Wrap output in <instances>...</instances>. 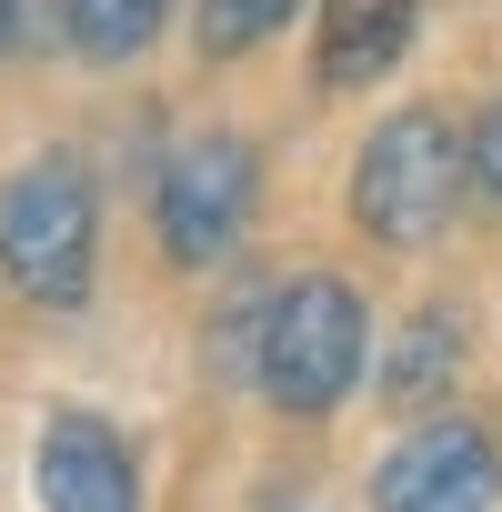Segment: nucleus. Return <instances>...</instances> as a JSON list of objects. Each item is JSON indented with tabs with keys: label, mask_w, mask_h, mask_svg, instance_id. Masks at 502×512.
<instances>
[{
	"label": "nucleus",
	"mask_w": 502,
	"mask_h": 512,
	"mask_svg": "<svg viewBox=\"0 0 502 512\" xmlns=\"http://www.w3.org/2000/svg\"><path fill=\"white\" fill-rule=\"evenodd\" d=\"M71 21V0H0V61H21V51H51Z\"/></svg>",
	"instance_id": "12"
},
{
	"label": "nucleus",
	"mask_w": 502,
	"mask_h": 512,
	"mask_svg": "<svg viewBox=\"0 0 502 512\" xmlns=\"http://www.w3.org/2000/svg\"><path fill=\"white\" fill-rule=\"evenodd\" d=\"M91 262H101V181L81 151H31L0 181V282L31 312H71L91 302Z\"/></svg>",
	"instance_id": "1"
},
{
	"label": "nucleus",
	"mask_w": 502,
	"mask_h": 512,
	"mask_svg": "<svg viewBox=\"0 0 502 512\" xmlns=\"http://www.w3.org/2000/svg\"><path fill=\"white\" fill-rule=\"evenodd\" d=\"M262 332H272V292H241L211 322V372L221 382H262Z\"/></svg>",
	"instance_id": "11"
},
{
	"label": "nucleus",
	"mask_w": 502,
	"mask_h": 512,
	"mask_svg": "<svg viewBox=\"0 0 502 512\" xmlns=\"http://www.w3.org/2000/svg\"><path fill=\"white\" fill-rule=\"evenodd\" d=\"M462 131H452V111H432V101H412V111H392L372 141H362V161H352V221L372 231V241H392V251H422V241H442L452 231V211H462Z\"/></svg>",
	"instance_id": "2"
},
{
	"label": "nucleus",
	"mask_w": 502,
	"mask_h": 512,
	"mask_svg": "<svg viewBox=\"0 0 502 512\" xmlns=\"http://www.w3.org/2000/svg\"><path fill=\"white\" fill-rule=\"evenodd\" d=\"M251 201H262V151H251L241 131H201L161 161L151 181V221H161V251L181 272H211L241 251L251 231Z\"/></svg>",
	"instance_id": "4"
},
{
	"label": "nucleus",
	"mask_w": 502,
	"mask_h": 512,
	"mask_svg": "<svg viewBox=\"0 0 502 512\" xmlns=\"http://www.w3.org/2000/svg\"><path fill=\"white\" fill-rule=\"evenodd\" d=\"M282 512H312V502H282Z\"/></svg>",
	"instance_id": "14"
},
{
	"label": "nucleus",
	"mask_w": 502,
	"mask_h": 512,
	"mask_svg": "<svg viewBox=\"0 0 502 512\" xmlns=\"http://www.w3.org/2000/svg\"><path fill=\"white\" fill-rule=\"evenodd\" d=\"M302 11V0H201V61H231V51H251V41H272L282 21Z\"/></svg>",
	"instance_id": "10"
},
{
	"label": "nucleus",
	"mask_w": 502,
	"mask_h": 512,
	"mask_svg": "<svg viewBox=\"0 0 502 512\" xmlns=\"http://www.w3.org/2000/svg\"><path fill=\"white\" fill-rule=\"evenodd\" d=\"M462 312L452 302H422L402 332H392V352H382V402H432V392H452V372H462Z\"/></svg>",
	"instance_id": "8"
},
{
	"label": "nucleus",
	"mask_w": 502,
	"mask_h": 512,
	"mask_svg": "<svg viewBox=\"0 0 502 512\" xmlns=\"http://www.w3.org/2000/svg\"><path fill=\"white\" fill-rule=\"evenodd\" d=\"M462 181L502 211V101H482V111H472V131H462Z\"/></svg>",
	"instance_id": "13"
},
{
	"label": "nucleus",
	"mask_w": 502,
	"mask_h": 512,
	"mask_svg": "<svg viewBox=\"0 0 502 512\" xmlns=\"http://www.w3.org/2000/svg\"><path fill=\"white\" fill-rule=\"evenodd\" d=\"M171 21V0H71V21H61V41L91 61V71H121V61H141L151 51V31Z\"/></svg>",
	"instance_id": "9"
},
{
	"label": "nucleus",
	"mask_w": 502,
	"mask_h": 512,
	"mask_svg": "<svg viewBox=\"0 0 502 512\" xmlns=\"http://www.w3.org/2000/svg\"><path fill=\"white\" fill-rule=\"evenodd\" d=\"M31 482H41V512H141V462H131V442H121L101 412H71V402L41 422Z\"/></svg>",
	"instance_id": "6"
},
{
	"label": "nucleus",
	"mask_w": 502,
	"mask_h": 512,
	"mask_svg": "<svg viewBox=\"0 0 502 512\" xmlns=\"http://www.w3.org/2000/svg\"><path fill=\"white\" fill-rule=\"evenodd\" d=\"M412 21H422V0H322V81L332 91L382 81L412 51Z\"/></svg>",
	"instance_id": "7"
},
{
	"label": "nucleus",
	"mask_w": 502,
	"mask_h": 512,
	"mask_svg": "<svg viewBox=\"0 0 502 512\" xmlns=\"http://www.w3.org/2000/svg\"><path fill=\"white\" fill-rule=\"evenodd\" d=\"M372 362V322H362V292L342 272H302L272 292V332H262V392L272 412L292 422H322Z\"/></svg>",
	"instance_id": "3"
},
{
	"label": "nucleus",
	"mask_w": 502,
	"mask_h": 512,
	"mask_svg": "<svg viewBox=\"0 0 502 512\" xmlns=\"http://www.w3.org/2000/svg\"><path fill=\"white\" fill-rule=\"evenodd\" d=\"M492 502H502V442L462 412L412 422L372 472V512H492Z\"/></svg>",
	"instance_id": "5"
}]
</instances>
